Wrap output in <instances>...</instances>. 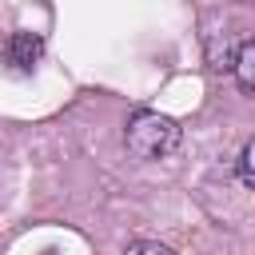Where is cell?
<instances>
[{
    "instance_id": "6da1fadb",
    "label": "cell",
    "mask_w": 255,
    "mask_h": 255,
    "mask_svg": "<svg viewBox=\"0 0 255 255\" xmlns=\"http://www.w3.org/2000/svg\"><path fill=\"white\" fill-rule=\"evenodd\" d=\"M124 139L135 159H163L179 147V128H175V120H167L159 112H135L128 120Z\"/></svg>"
},
{
    "instance_id": "7a4b0ae2",
    "label": "cell",
    "mask_w": 255,
    "mask_h": 255,
    "mask_svg": "<svg viewBox=\"0 0 255 255\" xmlns=\"http://www.w3.org/2000/svg\"><path fill=\"white\" fill-rule=\"evenodd\" d=\"M40 56H44V40L36 32H12L4 40V64L12 72H32L40 64Z\"/></svg>"
},
{
    "instance_id": "3957f363",
    "label": "cell",
    "mask_w": 255,
    "mask_h": 255,
    "mask_svg": "<svg viewBox=\"0 0 255 255\" xmlns=\"http://www.w3.org/2000/svg\"><path fill=\"white\" fill-rule=\"evenodd\" d=\"M231 68H235V76H239V88L251 96V92H255V40H239V52H235Z\"/></svg>"
},
{
    "instance_id": "277c9868",
    "label": "cell",
    "mask_w": 255,
    "mask_h": 255,
    "mask_svg": "<svg viewBox=\"0 0 255 255\" xmlns=\"http://www.w3.org/2000/svg\"><path fill=\"white\" fill-rule=\"evenodd\" d=\"M251 159H255V143L247 139V143H243V151H239V163H235V171H239V183H243V187H255V163H251Z\"/></svg>"
},
{
    "instance_id": "5b68a950",
    "label": "cell",
    "mask_w": 255,
    "mask_h": 255,
    "mask_svg": "<svg viewBox=\"0 0 255 255\" xmlns=\"http://www.w3.org/2000/svg\"><path fill=\"white\" fill-rule=\"evenodd\" d=\"M124 255H175L171 247H163V243H151V239H139V243H131Z\"/></svg>"
},
{
    "instance_id": "8992f818",
    "label": "cell",
    "mask_w": 255,
    "mask_h": 255,
    "mask_svg": "<svg viewBox=\"0 0 255 255\" xmlns=\"http://www.w3.org/2000/svg\"><path fill=\"white\" fill-rule=\"evenodd\" d=\"M44 255H56V251H44Z\"/></svg>"
}]
</instances>
